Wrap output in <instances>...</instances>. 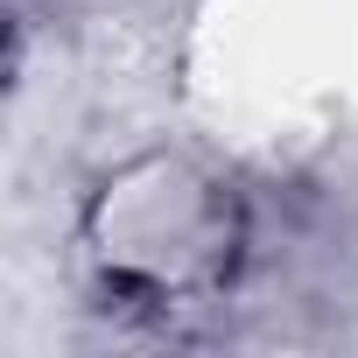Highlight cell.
<instances>
[{
	"label": "cell",
	"mask_w": 358,
	"mask_h": 358,
	"mask_svg": "<svg viewBox=\"0 0 358 358\" xmlns=\"http://www.w3.org/2000/svg\"><path fill=\"white\" fill-rule=\"evenodd\" d=\"M85 253L99 274V309L134 323H176L183 309L225 295L246 260V211L232 183L141 162L134 176L106 183L85 211Z\"/></svg>",
	"instance_id": "6da1fadb"
}]
</instances>
